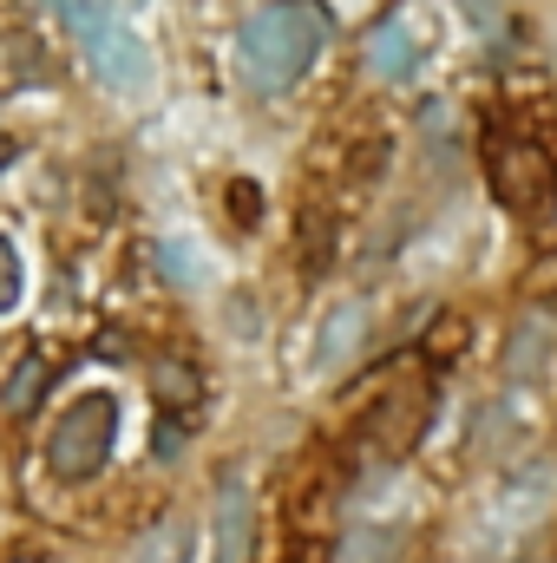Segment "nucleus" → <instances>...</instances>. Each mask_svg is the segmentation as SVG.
Wrapping results in <instances>:
<instances>
[{"label": "nucleus", "mask_w": 557, "mask_h": 563, "mask_svg": "<svg viewBox=\"0 0 557 563\" xmlns=\"http://www.w3.org/2000/svg\"><path fill=\"white\" fill-rule=\"evenodd\" d=\"M485 177H492V197L512 217H525V223L557 217V157L538 139L499 132V139L485 144Z\"/></svg>", "instance_id": "2"}, {"label": "nucleus", "mask_w": 557, "mask_h": 563, "mask_svg": "<svg viewBox=\"0 0 557 563\" xmlns=\"http://www.w3.org/2000/svg\"><path fill=\"white\" fill-rule=\"evenodd\" d=\"M157 269H164V282H197V256L184 250V243H157Z\"/></svg>", "instance_id": "16"}, {"label": "nucleus", "mask_w": 557, "mask_h": 563, "mask_svg": "<svg viewBox=\"0 0 557 563\" xmlns=\"http://www.w3.org/2000/svg\"><path fill=\"white\" fill-rule=\"evenodd\" d=\"M190 544H197V525H190L184 511H171V518H157L139 538L132 563H190Z\"/></svg>", "instance_id": "11"}, {"label": "nucleus", "mask_w": 557, "mask_h": 563, "mask_svg": "<svg viewBox=\"0 0 557 563\" xmlns=\"http://www.w3.org/2000/svg\"><path fill=\"white\" fill-rule=\"evenodd\" d=\"M46 7H53L79 40H92V33H106V26H112V0H46Z\"/></svg>", "instance_id": "14"}, {"label": "nucleus", "mask_w": 557, "mask_h": 563, "mask_svg": "<svg viewBox=\"0 0 557 563\" xmlns=\"http://www.w3.org/2000/svg\"><path fill=\"white\" fill-rule=\"evenodd\" d=\"M328 46V13L315 0H276L263 13H250V26L237 33V53H243V73L263 86V92H282L295 86Z\"/></svg>", "instance_id": "1"}, {"label": "nucleus", "mask_w": 557, "mask_h": 563, "mask_svg": "<svg viewBox=\"0 0 557 563\" xmlns=\"http://www.w3.org/2000/svg\"><path fill=\"white\" fill-rule=\"evenodd\" d=\"M112 445H119V400L112 394H79L59 413V426L46 432V465H53V478L86 485V478L106 472Z\"/></svg>", "instance_id": "3"}, {"label": "nucleus", "mask_w": 557, "mask_h": 563, "mask_svg": "<svg viewBox=\"0 0 557 563\" xmlns=\"http://www.w3.org/2000/svg\"><path fill=\"white\" fill-rule=\"evenodd\" d=\"M86 46V66L112 86V92H144L151 86V53H144L139 33H125V26H106V33H92V40H79Z\"/></svg>", "instance_id": "6"}, {"label": "nucleus", "mask_w": 557, "mask_h": 563, "mask_svg": "<svg viewBox=\"0 0 557 563\" xmlns=\"http://www.w3.org/2000/svg\"><path fill=\"white\" fill-rule=\"evenodd\" d=\"M414 66H419V46L407 40V26L401 20H381L368 33V73L374 79H414Z\"/></svg>", "instance_id": "9"}, {"label": "nucleus", "mask_w": 557, "mask_h": 563, "mask_svg": "<svg viewBox=\"0 0 557 563\" xmlns=\"http://www.w3.org/2000/svg\"><path fill=\"white\" fill-rule=\"evenodd\" d=\"M387 551H394V538H387V531H354V538L341 544V558H335V563H387Z\"/></svg>", "instance_id": "15"}, {"label": "nucleus", "mask_w": 557, "mask_h": 563, "mask_svg": "<svg viewBox=\"0 0 557 563\" xmlns=\"http://www.w3.org/2000/svg\"><path fill=\"white\" fill-rule=\"evenodd\" d=\"M230 217H237L243 230L263 223V197H256V184H230Z\"/></svg>", "instance_id": "17"}, {"label": "nucleus", "mask_w": 557, "mask_h": 563, "mask_svg": "<svg viewBox=\"0 0 557 563\" xmlns=\"http://www.w3.org/2000/svg\"><path fill=\"white\" fill-rule=\"evenodd\" d=\"M361 334H368V308H361V301L335 308V314L321 321V347H315V361H321V367H341V361L361 347Z\"/></svg>", "instance_id": "12"}, {"label": "nucleus", "mask_w": 557, "mask_h": 563, "mask_svg": "<svg viewBox=\"0 0 557 563\" xmlns=\"http://www.w3.org/2000/svg\"><path fill=\"white\" fill-rule=\"evenodd\" d=\"M426 413H433V387H426L419 374H401V380H394L368 413H361V439H368L374 452L401 459V452H414V445H419Z\"/></svg>", "instance_id": "4"}, {"label": "nucleus", "mask_w": 557, "mask_h": 563, "mask_svg": "<svg viewBox=\"0 0 557 563\" xmlns=\"http://www.w3.org/2000/svg\"><path fill=\"white\" fill-rule=\"evenodd\" d=\"M250 538H256V505L243 478L217 485V563H250Z\"/></svg>", "instance_id": "8"}, {"label": "nucleus", "mask_w": 557, "mask_h": 563, "mask_svg": "<svg viewBox=\"0 0 557 563\" xmlns=\"http://www.w3.org/2000/svg\"><path fill=\"white\" fill-rule=\"evenodd\" d=\"M177 439H184V426H177V413H164L157 420V459H177Z\"/></svg>", "instance_id": "20"}, {"label": "nucleus", "mask_w": 557, "mask_h": 563, "mask_svg": "<svg viewBox=\"0 0 557 563\" xmlns=\"http://www.w3.org/2000/svg\"><path fill=\"white\" fill-rule=\"evenodd\" d=\"M459 13H466L472 26H499V13H505V0H459Z\"/></svg>", "instance_id": "19"}, {"label": "nucleus", "mask_w": 557, "mask_h": 563, "mask_svg": "<svg viewBox=\"0 0 557 563\" xmlns=\"http://www.w3.org/2000/svg\"><path fill=\"white\" fill-rule=\"evenodd\" d=\"M46 380H53V367H46L40 354H26V361L7 374V387H0V413H7V420L33 413V407H40V394H46Z\"/></svg>", "instance_id": "13"}, {"label": "nucleus", "mask_w": 557, "mask_h": 563, "mask_svg": "<svg viewBox=\"0 0 557 563\" xmlns=\"http://www.w3.org/2000/svg\"><path fill=\"white\" fill-rule=\"evenodd\" d=\"M557 505V465H518L512 478H505V492H499V505H492V518H485V531H499V544H512V538H532L545 518H551Z\"/></svg>", "instance_id": "5"}, {"label": "nucleus", "mask_w": 557, "mask_h": 563, "mask_svg": "<svg viewBox=\"0 0 557 563\" xmlns=\"http://www.w3.org/2000/svg\"><path fill=\"white\" fill-rule=\"evenodd\" d=\"M151 394H157L164 413H190V407L204 400V374H197L190 361H177V354H157V361H151Z\"/></svg>", "instance_id": "10"}, {"label": "nucleus", "mask_w": 557, "mask_h": 563, "mask_svg": "<svg viewBox=\"0 0 557 563\" xmlns=\"http://www.w3.org/2000/svg\"><path fill=\"white\" fill-rule=\"evenodd\" d=\"M132 7H144V0H132Z\"/></svg>", "instance_id": "22"}, {"label": "nucleus", "mask_w": 557, "mask_h": 563, "mask_svg": "<svg viewBox=\"0 0 557 563\" xmlns=\"http://www.w3.org/2000/svg\"><path fill=\"white\" fill-rule=\"evenodd\" d=\"M20 301V256H13V243L0 236V314Z\"/></svg>", "instance_id": "18"}, {"label": "nucleus", "mask_w": 557, "mask_h": 563, "mask_svg": "<svg viewBox=\"0 0 557 563\" xmlns=\"http://www.w3.org/2000/svg\"><path fill=\"white\" fill-rule=\"evenodd\" d=\"M7 157H13V144H7V139H0V170H7Z\"/></svg>", "instance_id": "21"}, {"label": "nucleus", "mask_w": 557, "mask_h": 563, "mask_svg": "<svg viewBox=\"0 0 557 563\" xmlns=\"http://www.w3.org/2000/svg\"><path fill=\"white\" fill-rule=\"evenodd\" d=\"M551 341H557V328H551V314H545V308L518 314V321H512V334H505V354H499L505 380H512V387H532V380L545 374V361H551Z\"/></svg>", "instance_id": "7"}]
</instances>
